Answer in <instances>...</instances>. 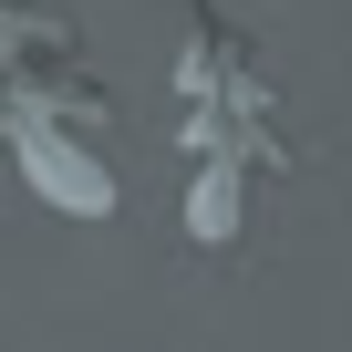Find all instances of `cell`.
I'll list each match as a JSON object with an SVG mask.
<instances>
[{
	"label": "cell",
	"instance_id": "7a4b0ae2",
	"mask_svg": "<svg viewBox=\"0 0 352 352\" xmlns=\"http://www.w3.org/2000/svg\"><path fill=\"white\" fill-rule=\"evenodd\" d=\"M176 135H187V239L239 249L249 187L290 176V124H280L270 63L239 32H187V52H176Z\"/></svg>",
	"mask_w": 352,
	"mask_h": 352
},
{
	"label": "cell",
	"instance_id": "6da1fadb",
	"mask_svg": "<svg viewBox=\"0 0 352 352\" xmlns=\"http://www.w3.org/2000/svg\"><path fill=\"white\" fill-rule=\"evenodd\" d=\"M0 155L63 218H114L124 176L104 166V94L52 0H0Z\"/></svg>",
	"mask_w": 352,
	"mask_h": 352
}]
</instances>
